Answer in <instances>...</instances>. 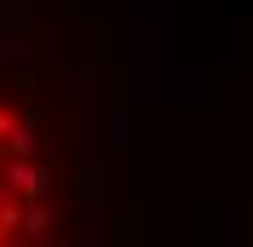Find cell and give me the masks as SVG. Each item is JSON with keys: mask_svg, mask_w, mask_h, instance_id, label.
<instances>
[{"mask_svg": "<svg viewBox=\"0 0 253 247\" xmlns=\"http://www.w3.org/2000/svg\"><path fill=\"white\" fill-rule=\"evenodd\" d=\"M69 224V155L35 75L0 63V247L58 242Z\"/></svg>", "mask_w": 253, "mask_h": 247, "instance_id": "obj_1", "label": "cell"}]
</instances>
